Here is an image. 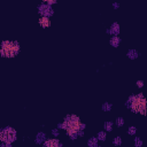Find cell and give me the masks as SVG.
<instances>
[{"mask_svg":"<svg viewBox=\"0 0 147 147\" xmlns=\"http://www.w3.org/2000/svg\"><path fill=\"white\" fill-rule=\"evenodd\" d=\"M56 128L59 130H64L67 136L71 140H75L84 136V130L86 128V124L83 123L77 115L69 114L63 118V122L57 124Z\"/></svg>","mask_w":147,"mask_h":147,"instance_id":"obj_1","label":"cell"},{"mask_svg":"<svg viewBox=\"0 0 147 147\" xmlns=\"http://www.w3.org/2000/svg\"><path fill=\"white\" fill-rule=\"evenodd\" d=\"M125 107L136 114H146V99L141 92L138 94H131L125 101Z\"/></svg>","mask_w":147,"mask_h":147,"instance_id":"obj_2","label":"cell"},{"mask_svg":"<svg viewBox=\"0 0 147 147\" xmlns=\"http://www.w3.org/2000/svg\"><path fill=\"white\" fill-rule=\"evenodd\" d=\"M21 52V45L16 40H3L0 44V56L13 59Z\"/></svg>","mask_w":147,"mask_h":147,"instance_id":"obj_3","label":"cell"},{"mask_svg":"<svg viewBox=\"0 0 147 147\" xmlns=\"http://www.w3.org/2000/svg\"><path fill=\"white\" fill-rule=\"evenodd\" d=\"M17 139V132L12 126H6L0 131V142L13 144Z\"/></svg>","mask_w":147,"mask_h":147,"instance_id":"obj_4","label":"cell"},{"mask_svg":"<svg viewBox=\"0 0 147 147\" xmlns=\"http://www.w3.org/2000/svg\"><path fill=\"white\" fill-rule=\"evenodd\" d=\"M37 13L40 15V16H46V17H52L54 15V9L52 8L51 5H47V4H40L38 7H37Z\"/></svg>","mask_w":147,"mask_h":147,"instance_id":"obj_5","label":"cell"},{"mask_svg":"<svg viewBox=\"0 0 147 147\" xmlns=\"http://www.w3.org/2000/svg\"><path fill=\"white\" fill-rule=\"evenodd\" d=\"M44 147H63V142H61L56 137L55 138H49V139H45V141L43 142Z\"/></svg>","mask_w":147,"mask_h":147,"instance_id":"obj_6","label":"cell"},{"mask_svg":"<svg viewBox=\"0 0 147 147\" xmlns=\"http://www.w3.org/2000/svg\"><path fill=\"white\" fill-rule=\"evenodd\" d=\"M106 33L107 35H110V36H118L120 35V23L114 22L110 25V28H108L106 30Z\"/></svg>","mask_w":147,"mask_h":147,"instance_id":"obj_7","label":"cell"},{"mask_svg":"<svg viewBox=\"0 0 147 147\" xmlns=\"http://www.w3.org/2000/svg\"><path fill=\"white\" fill-rule=\"evenodd\" d=\"M38 24L43 28V29H46V28H49L52 25V21L49 17H46V16H40L39 20H38Z\"/></svg>","mask_w":147,"mask_h":147,"instance_id":"obj_8","label":"cell"},{"mask_svg":"<svg viewBox=\"0 0 147 147\" xmlns=\"http://www.w3.org/2000/svg\"><path fill=\"white\" fill-rule=\"evenodd\" d=\"M121 43H122V39H121L118 36H112L110 39H109V44H110V46H113L114 48L118 47Z\"/></svg>","mask_w":147,"mask_h":147,"instance_id":"obj_9","label":"cell"},{"mask_svg":"<svg viewBox=\"0 0 147 147\" xmlns=\"http://www.w3.org/2000/svg\"><path fill=\"white\" fill-rule=\"evenodd\" d=\"M126 56H128L130 60H136V59H138V57L140 56V53H139L137 49L131 48V49H129V51L126 52Z\"/></svg>","mask_w":147,"mask_h":147,"instance_id":"obj_10","label":"cell"},{"mask_svg":"<svg viewBox=\"0 0 147 147\" xmlns=\"http://www.w3.org/2000/svg\"><path fill=\"white\" fill-rule=\"evenodd\" d=\"M46 138H47V137H46V133H45V132H38V133L36 134L35 142H36L37 145H43V142L45 141Z\"/></svg>","mask_w":147,"mask_h":147,"instance_id":"obj_11","label":"cell"},{"mask_svg":"<svg viewBox=\"0 0 147 147\" xmlns=\"http://www.w3.org/2000/svg\"><path fill=\"white\" fill-rule=\"evenodd\" d=\"M88 146L89 147H98L99 146V140L97 137H91L88 140Z\"/></svg>","mask_w":147,"mask_h":147,"instance_id":"obj_12","label":"cell"},{"mask_svg":"<svg viewBox=\"0 0 147 147\" xmlns=\"http://www.w3.org/2000/svg\"><path fill=\"white\" fill-rule=\"evenodd\" d=\"M104 129H105L106 132H112L113 129H114V122H112V121H106V122L104 123Z\"/></svg>","mask_w":147,"mask_h":147,"instance_id":"obj_13","label":"cell"},{"mask_svg":"<svg viewBox=\"0 0 147 147\" xmlns=\"http://www.w3.org/2000/svg\"><path fill=\"white\" fill-rule=\"evenodd\" d=\"M97 138L100 141H106V139H107V132L106 131H99L97 133Z\"/></svg>","mask_w":147,"mask_h":147,"instance_id":"obj_14","label":"cell"},{"mask_svg":"<svg viewBox=\"0 0 147 147\" xmlns=\"http://www.w3.org/2000/svg\"><path fill=\"white\" fill-rule=\"evenodd\" d=\"M101 109H102L104 112H110V110L113 109V105H112L110 102H104V104L101 105Z\"/></svg>","mask_w":147,"mask_h":147,"instance_id":"obj_15","label":"cell"},{"mask_svg":"<svg viewBox=\"0 0 147 147\" xmlns=\"http://www.w3.org/2000/svg\"><path fill=\"white\" fill-rule=\"evenodd\" d=\"M124 124H125V121H124V118L123 117H117L116 120H115V125L117 126V128H122V126H124Z\"/></svg>","mask_w":147,"mask_h":147,"instance_id":"obj_16","label":"cell"},{"mask_svg":"<svg viewBox=\"0 0 147 147\" xmlns=\"http://www.w3.org/2000/svg\"><path fill=\"white\" fill-rule=\"evenodd\" d=\"M142 140H141V138H139V137H134V139H133V145H134V147H141L142 146Z\"/></svg>","mask_w":147,"mask_h":147,"instance_id":"obj_17","label":"cell"},{"mask_svg":"<svg viewBox=\"0 0 147 147\" xmlns=\"http://www.w3.org/2000/svg\"><path fill=\"white\" fill-rule=\"evenodd\" d=\"M122 142H123V140H122V137H120V136H117L113 139V145H115V146H121Z\"/></svg>","mask_w":147,"mask_h":147,"instance_id":"obj_18","label":"cell"},{"mask_svg":"<svg viewBox=\"0 0 147 147\" xmlns=\"http://www.w3.org/2000/svg\"><path fill=\"white\" fill-rule=\"evenodd\" d=\"M128 134L129 136H136V133H137V128L136 126H129V129H128Z\"/></svg>","mask_w":147,"mask_h":147,"instance_id":"obj_19","label":"cell"},{"mask_svg":"<svg viewBox=\"0 0 147 147\" xmlns=\"http://www.w3.org/2000/svg\"><path fill=\"white\" fill-rule=\"evenodd\" d=\"M51 133H52V136L53 137H59L60 136V130L57 129V128H55V129H52V131H51Z\"/></svg>","mask_w":147,"mask_h":147,"instance_id":"obj_20","label":"cell"},{"mask_svg":"<svg viewBox=\"0 0 147 147\" xmlns=\"http://www.w3.org/2000/svg\"><path fill=\"white\" fill-rule=\"evenodd\" d=\"M43 3L52 6V5H54V4H56V3H57V0H43Z\"/></svg>","mask_w":147,"mask_h":147,"instance_id":"obj_21","label":"cell"},{"mask_svg":"<svg viewBox=\"0 0 147 147\" xmlns=\"http://www.w3.org/2000/svg\"><path fill=\"white\" fill-rule=\"evenodd\" d=\"M136 85H137V88H138V89H142V88H144V81H141V80L137 81Z\"/></svg>","mask_w":147,"mask_h":147,"instance_id":"obj_22","label":"cell"},{"mask_svg":"<svg viewBox=\"0 0 147 147\" xmlns=\"http://www.w3.org/2000/svg\"><path fill=\"white\" fill-rule=\"evenodd\" d=\"M113 8H114V9H118V8H120V4H118V3H116V1H115V3H113Z\"/></svg>","mask_w":147,"mask_h":147,"instance_id":"obj_23","label":"cell"}]
</instances>
